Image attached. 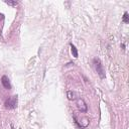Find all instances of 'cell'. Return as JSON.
<instances>
[{
  "label": "cell",
  "mask_w": 129,
  "mask_h": 129,
  "mask_svg": "<svg viewBox=\"0 0 129 129\" xmlns=\"http://www.w3.org/2000/svg\"><path fill=\"white\" fill-rule=\"evenodd\" d=\"M6 4H8V5H11V6H16L17 4H18V2L17 1H4Z\"/></svg>",
  "instance_id": "obj_8"
},
{
  "label": "cell",
  "mask_w": 129,
  "mask_h": 129,
  "mask_svg": "<svg viewBox=\"0 0 129 129\" xmlns=\"http://www.w3.org/2000/svg\"><path fill=\"white\" fill-rule=\"evenodd\" d=\"M67 98L69 100H75L76 99V94L73 91H68L67 92Z\"/></svg>",
  "instance_id": "obj_6"
},
{
  "label": "cell",
  "mask_w": 129,
  "mask_h": 129,
  "mask_svg": "<svg viewBox=\"0 0 129 129\" xmlns=\"http://www.w3.org/2000/svg\"><path fill=\"white\" fill-rule=\"evenodd\" d=\"M76 104H77V107H78V109H79L81 112H83V113H86V112L88 111V106H87L86 102L84 101V99H82V98H79V99H77V101H76Z\"/></svg>",
  "instance_id": "obj_3"
},
{
  "label": "cell",
  "mask_w": 129,
  "mask_h": 129,
  "mask_svg": "<svg viewBox=\"0 0 129 129\" xmlns=\"http://www.w3.org/2000/svg\"><path fill=\"white\" fill-rule=\"evenodd\" d=\"M1 84H2V86L6 90H10L11 89V84H10V81H9V79H8L7 76H2V78H1Z\"/></svg>",
  "instance_id": "obj_4"
},
{
  "label": "cell",
  "mask_w": 129,
  "mask_h": 129,
  "mask_svg": "<svg viewBox=\"0 0 129 129\" xmlns=\"http://www.w3.org/2000/svg\"><path fill=\"white\" fill-rule=\"evenodd\" d=\"M128 12H124V15H123V22L124 23H128L129 22V19H128Z\"/></svg>",
  "instance_id": "obj_7"
},
{
  "label": "cell",
  "mask_w": 129,
  "mask_h": 129,
  "mask_svg": "<svg viewBox=\"0 0 129 129\" xmlns=\"http://www.w3.org/2000/svg\"><path fill=\"white\" fill-rule=\"evenodd\" d=\"M93 63H94L95 70H96L97 74L99 75L100 79H102V80H103V79H105V77H106V75H105V70H104V67H103V64H102L101 60H100L99 58L95 57V58L93 59Z\"/></svg>",
  "instance_id": "obj_1"
},
{
  "label": "cell",
  "mask_w": 129,
  "mask_h": 129,
  "mask_svg": "<svg viewBox=\"0 0 129 129\" xmlns=\"http://www.w3.org/2000/svg\"><path fill=\"white\" fill-rule=\"evenodd\" d=\"M17 102H18V97L17 95H14V96H11L9 97L8 99L5 100L4 102V107L8 110H12V109H15L17 107Z\"/></svg>",
  "instance_id": "obj_2"
},
{
  "label": "cell",
  "mask_w": 129,
  "mask_h": 129,
  "mask_svg": "<svg viewBox=\"0 0 129 129\" xmlns=\"http://www.w3.org/2000/svg\"><path fill=\"white\" fill-rule=\"evenodd\" d=\"M12 129H14V128H12Z\"/></svg>",
  "instance_id": "obj_9"
},
{
  "label": "cell",
  "mask_w": 129,
  "mask_h": 129,
  "mask_svg": "<svg viewBox=\"0 0 129 129\" xmlns=\"http://www.w3.org/2000/svg\"><path fill=\"white\" fill-rule=\"evenodd\" d=\"M70 46H71V51H72V53H73V56L77 58V57H78V55H79L77 47H76V46H75L73 43H70Z\"/></svg>",
  "instance_id": "obj_5"
}]
</instances>
